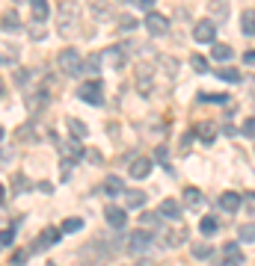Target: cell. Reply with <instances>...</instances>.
Masks as SVG:
<instances>
[{
  "label": "cell",
  "mask_w": 255,
  "mask_h": 266,
  "mask_svg": "<svg viewBox=\"0 0 255 266\" xmlns=\"http://www.w3.org/2000/svg\"><path fill=\"white\" fill-rule=\"evenodd\" d=\"M56 65H59L65 74H80V68H83L80 50H77V47H62L59 56H56Z\"/></svg>",
  "instance_id": "obj_1"
},
{
  "label": "cell",
  "mask_w": 255,
  "mask_h": 266,
  "mask_svg": "<svg viewBox=\"0 0 255 266\" xmlns=\"http://www.w3.org/2000/svg\"><path fill=\"white\" fill-rule=\"evenodd\" d=\"M104 62H107V68H125V65H128L125 44H113V47H107V53H104Z\"/></svg>",
  "instance_id": "obj_2"
},
{
  "label": "cell",
  "mask_w": 255,
  "mask_h": 266,
  "mask_svg": "<svg viewBox=\"0 0 255 266\" xmlns=\"http://www.w3.org/2000/svg\"><path fill=\"white\" fill-rule=\"evenodd\" d=\"M152 243H154V237H152L149 231H134L131 240H128V249H131L134 255H143V252H149Z\"/></svg>",
  "instance_id": "obj_3"
},
{
  "label": "cell",
  "mask_w": 255,
  "mask_h": 266,
  "mask_svg": "<svg viewBox=\"0 0 255 266\" xmlns=\"http://www.w3.org/2000/svg\"><path fill=\"white\" fill-rule=\"evenodd\" d=\"M59 18H62V24H59V30L68 36V33H74V18H77V6L74 3H59Z\"/></svg>",
  "instance_id": "obj_4"
},
{
  "label": "cell",
  "mask_w": 255,
  "mask_h": 266,
  "mask_svg": "<svg viewBox=\"0 0 255 266\" xmlns=\"http://www.w3.org/2000/svg\"><path fill=\"white\" fill-rule=\"evenodd\" d=\"M214 36H217L214 21H199V24L193 27V38H196L199 44H211V41H214Z\"/></svg>",
  "instance_id": "obj_5"
},
{
  "label": "cell",
  "mask_w": 255,
  "mask_h": 266,
  "mask_svg": "<svg viewBox=\"0 0 255 266\" xmlns=\"http://www.w3.org/2000/svg\"><path fill=\"white\" fill-rule=\"evenodd\" d=\"M77 95H80V101H86V104H95V107L104 101V98H101V83H98V80H89V83H83Z\"/></svg>",
  "instance_id": "obj_6"
},
{
  "label": "cell",
  "mask_w": 255,
  "mask_h": 266,
  "mask_svg": "<svg viewBox=\"0 0 255 266\" xmlns=\"http://www.w3.org/2000/svg\"><path fill=\"white\" fill-rule=\"evenodd\" d=\"M146 27H149L152 36H163V33L169 30V21H166L163 15H157V12H149V15H146Z\"/></svg>",
  "instance_id": "obj_7"
},
{
  "label": "cell",
  "mask_w": 255,
  "mask_h": 266,
  "mask_svg": "<svg viewBox=\"0 0 255 266\" xmlns=\"http://www.w3.org/2000/svg\"><path fill=\"white\" fill-rule=\"evenodd\" d=\"M104 219H107V225H110V228H116V231H119V228H125V222H128V216H125V210H122V207H107V210H104Z\"/></svg>",
  "instance_id": "obj_8"
},
{
  "label": "cell",
  "mask_w": 255,
  "mask_h": 266,
  "mask_svg": "<svg viewBox=\"0 0 255 266\" xmlns=\"http://www.w3.org/2000/svg\"><path fill=\"white\" fill-rule=\"evenodd\" d=\"M223 255H226V264H229V266H241V264H244V252H241L238 243H226V246H223Z\"/></svg>",
  "instance_id": "obj_9"
},
{
  "label": "cell",
  "mask_w": 255,
  "mask_h": 266,
  "mask_svg": "<svg viewBox=\"0 0 255 266\" xmlns=\"http://www.w3.org/2000/svg\"><path fill=\"white\" fill-rule=\"evenodd\" d=\"M149 172H152V160L140 157V160H134V163H131V178L143 181V178H149Z\"/></svg>",
  "instance_id": "obj_10"
},
{
  "label": "cell",
  "mask_w": 255,
  "mask_h": 266,
  "mask_svg": "<svg viewBox=\"0 0 255 266\" xmlns=\"http://www.w3.org/2000/svg\"><path fill=\"white\" fill-rule=\"evenodd\" d=\"M184 204H187V207H196V210H202L205 198H202V192H199L196 187H187V190H184Z\"/></svg>",
  "instance_id": "obj_11"
},
{
  "label": "cell",
  "mask_w": 255,
  "mask_h": 266,
  "mask_svg": "<svg viewBox=\"0 0 255 266\" xmlns=\"http://www.w3.org/2000/svg\"><path fill=\"white\" fill-rule=\"evenodd\" d=\"M220 207H223L226 213H235V210L241 207V195H238V192H223V195H220Z\"/></svg>",
  "instance_id": "obj_12"
},
{
  "label": "cell",
  "mask_w": 255,
  "mask_h": 266,
  "mask_svg": "<svg viewBox=\"0 0 255 266\" xmlns=\"http://www.w3.org/2000/svg\"><path fill=\"white\" fill-rule=\"evenodd\" d=\"M56 240H59V231H56V228H45L42 237H39V243H36V249H48V246L56 243Z\"/></svg>",
  "instance_id": "obj_13"
},
{
  "label": "cell",
  "mask_w": 255,
  "mask_h": 266,
  "mask_svg": "<svg viewBox=\"0 0 255 266\" xmlns=\"http://www.w3.org/2000/svg\"><path fill=\"white\" fill-rule=\"evenodd\" d=\"M181 243H184V228L166 231V237H163V246H166V249H175V246H181Z\"/></svg>",
  "instance_id": "obj_14"
},
{
  "label": "cell",
  "mask_w": 255,
  "mask_h": 266,
  "mask_svg": "<svg viewBox=\"0 0 255 266\" xmlns=\"http://www.w3.org/2000/svg\"><path fill=\"white\" fill-rule=\"evenodd\" d=\"M208 9H211L214 18H223V21H226V15H229V0H211Z\"/></svg>",
  "instance_id": "obj_15"
},
{
  "label": "cell",
  "mask_w": 255,
  "mask_h": 266,
  "mask_svg": "<svg viewBox=\"0 0 255 266\" xmlns=\"http://www.w3.org/2000/svg\"><path fill=\"white\" fill-rule=\"evenodd\" d=\"M125 201H128V207H143L146 204V192H140V190H131V192H125Z\"/></svg>",
  "instance_id": "obj_16"
},
{
  "label": "cell",
  "mask_w": 255,
  "mask_h": 266,
  "mask_svg": "<svg viewBox=\"0 0 255 266\" xmlns=\"http://www.w3.org/2000/svg\"><path fill=\"white\" fill-rule=\"evenodd\" d=\"M160 213H163V216H169V219H178L181 207H178V201H175V198H166V201L160 204Z\"/></svg>",
  "instance_id": "obj_17"
},
{
  "label": "cell",
  "mask_w": 255,
  "mask_h": 266,
  "mask_svg": "<svg viewBox=\"0 0 255 266\" xmlns=\"http://www.w3.org/2000/svg\"><path fill=\"white\" fill-rule=\"evenodd\" d=\"M68 127H71L74 139H86V136H89V127H86L83 121H77V118H68Z\"/></svg>",
  "instance_id": "obj_18"
},
{
  "label": "cell",
  "mask_w": 255,
  "mask_h": 266,
  "mask_svg": "<svg viewBox=\"0 0 255 266\" xmlns=\"http://www.w3.org/2000/svg\"><path fill=\"white\" fill-rule=\"evenodd\" d=\"M30 9H33V18L36 21H45L48 18V3L45 0H30Z\"/></svg>",
  "instance_id": "obj_19"
},
{
  "label": "cell",
  "mask_w": 255,
  "mask_h": 266,
  "mask_svg": "<svg viewBox=\"0 0 255 266\" xmlns=\"http://www.w3.org/2000/svg\"><path fill=\"white\" fill-rule=\"evenodd\" d=\"M241 30L247 33V36H255V12H244V18H241Z\"/></svg>",
  "instance_id": "obj_20"
},
{
  "label": "cell",
  "mask_w": 255,
  "mask_h": 266,
  "mask_svg": "<svg viewBox=\"0 0 255 266\" xmlns=\"http://www.w3.org/2000/svg\"><path fill=\"white\" fill-rule=\"evenodd\" d=\"M199 136H202V142H214V139H217V124L205 121V124L199 127Z\"/></svg>",
  "instance_id": "obj_21"
},
{
  "label": "cell",
  "mask_w": 255,
  "mask_h": 266,
  "mask_svg": "<svg viewBox=\"0 0 255 266\" xmlns=\"http://www.w3.org/2000/svg\"><path fill=\"white\" fill-rule=\"evenodd\" d=\"M21 30V24H18V15H3V33H18Z\"/></svg>",
  "instance_id": "obj_22"
},
{
  "label": "cell",
  "mask_w": 255,
  "mask_h": 266,
  "mask_svg": "<svg viewBox=\"0 0 255 266\" xmlns=\"http://www.w3.org/2000/svg\"><path fill=\"white\" fill-rule=\"evenodd\" d=\"M232 56H235V50H232L229 44H214V59L226 62V59H232Z\"/></svg>",
  "instance_id": "obj_23"
},
{
  "label": "cell",
  "mask_w": 255,
  "mask_h": 266,
  "mask_svg": "<svg viewBox=\"0 0 255 266\" xmlns=\"http://www.w3.org/2000/svg\"><path fill=\"white\" fill-rule=\"evenodd\" d=\"M217 77L226 80V83H241V71H235V68H220Z\"/></svg>",
  "instance_id": "obj_24"
},
{
  "label": "cell",
  "mask_w": 255,
  "mask_h": 266,
  "mask_svg": "<svg viewBox=\"0 0 255 266\" xmlns=\"http://www.w3.org/2000/svg\"><path fill=\"white\" fill-rule=\"evenodd\" d=\"M104 190H107L110 195H119V192H122V181H119L116 175H110V178L104 181Z\"/></svg>",
  "instance_id": "obj_25"
},
{
  "label": "cell",
  "mask_w": 255,
  "mask_h": 266,
  "mask_svg": "<svg viewBox=\"0 0 255 266\" xmlns=\"http://www.w3.org/2000/svg\"><path fill=\"white\" fill-rule=\"evenodd\" d=\"M199 231H202V234H214V231H217V219H214V216H202Z\"/></svg>",
  "instance_id": "obj_26"
},
{
  "label": "cell",
  "mask_w": 255,
  "mask_h": 266,
  "mask_svg": "<svg viewBox=\"0 0 255 266\" xmlns=\"http://www.w3.org/2000/svg\"><path fill=\"white\" fill-rule=\"evenodd\" d=\"M92 12H95L101 21H107V18H110V6H104L101 0H92Z\"/></svg>",
  "instance_id": "obj_27"
},
{
  "label": "cell",
  "mask_w": 255,
  "mask_h": 266,
  "mask_svg": "<svg viewBox=\"0 0 255 266\" xmlns=\"http://www.w3.org/2000/svg\"><path fill=\"white\" fill-rule=\"evenodd\" d=\"M241 243H255V225H241Z\"/></svg>",
  "instance_id": "obj_28"
},
{
  "label": "cell",
  "mask_w": 255,
  "mask_h": 266,
  "mask_svg": "<svg viewBox=\"0 0 255 266\" xmlns=\"http://www.w3.org/2000/svg\"><path fill=\"white\" fill-rule=\"evenodd\" d=\"M193 258H199V261L211 258V246H205V243H196V246H193Z\"/></svg>",
  "instance_id": "obj_29"
},
{
  "label": "cell",
  "mask_w": 255,
  "mask_h": 266,
  "mask_svg": "<svg viewBox=\"0 0 255 266\" xmlns=\"http://www.w3.org/2000/svg\"><path fill=\"white\" fill-rule=\"evenodd\" d=\"M190 65H193L196 71H202V74L208 71V59H205V56H199V53H196V56H190Z\"/></svg>",
  "instance_id": "obj_30"
},
{
  "label": "cell",
  "mask_w": 255,
  "mask_h": 266,
  "mask_svg": "<svg viewBox=\"0 0 255 266\" xmlns=\"http://www.w3.org/2000/svg\"><path fill=\"white\" fill-rule=\"evenodd\" d=\"M62 154H68V157H80L83 151H80L77 142H62Z\"/></svg>",
  "instance_id": "obj_31"
},
{
  "label": "cell",
  "mask_w": 255,
  "mask_h": 266,
  "mask_svg": "<svg viewBox=\"0 0 255 266\" xmlns=\"http://www.w3.org/2000/svg\"><path fill=\"white\" fill-rule=\"evenodd\" d=\"M80 228H83V222H80V219H65V222H62V231H65V234L80 231Z\"/></svg>",
  "instance_id": "obj_32"
},
{
  "label": "cell",
  "mask_w": 255,
  "mask_h": 266,
  "mask_svg": "<svg viewBox=\"0 0 255 266\" xmlns=\"http://www.w3.org/2000/svg\"><path fill=\"white\" fill-rule=\"evenodd\" d=\"M45 98H48V95H30V98H27V107H30V110H39V107L45 104Z\"/></svg>",
  "instance_id": "obj_33"
},
{
  "label": "cell",
  "mask_w": 255,
  "mask_h": 266,
  "mask_svg": "<svg viewBox=\"0 0 255 266\" xmlns=\"http://www.w3.org/2000/svg\"><path fill=\"white\" fill-rule=\"evenodd\" d=\"M134 27H137V18H131V15L119 18V30H134Z\"/></svg>",
  "instance_id": "obj_34"
},
{
  "label": "cell",
  "mask_w": 255,
  "mask_h": 266,
  "mask_svg": "<svg viewBox=\"0 0 255 266\" xmlns=\"http://www.w3.org/2000/svg\"><path fill=\"white\" fill-rule=\"evenodd\" d=\"M15 56H18V50H15V47H6V53H3V65L9 68V65L15 62Z\"/></svg>",
  "instance_id": "obj_35"
},
{
  "label": "cell",
  "mask_w": 255,
  "mask_h": 266,
  "mask_svg": "<svg viewBox=\"0 0 255 266\" xmlns=\"http://www.w3.org/2000/svg\"><path fill=\"white\" fill-rule=\"evenodd\" d=\"M143 225H154V228H157V225H160V216H157V213H143Z\"/></svg>",
  "instance_id": "obj_36"
},
{
  "label": "cell",
  "mask_w": 255,
  "mask_h": 266,
  "mask_svg": "<svg viewBox=\"0 0 255 266\" xmlns=\"http://www.w3.org/2000/svg\"><path fill=\"white\" fill-rule=\"evenodd\" d=\"M101 59H104V56H89V59H86V71H92V74H95V71H98V62H101Z\"/></svg>",
  "instance_id": "obj_37"
},
{
  "label": "cell",
  "mask_w": 255,
  "mask_h": 266,
  "mask_svg": "<svg viewBox=\"0 0 255 266\" xmlns=\"http://www.w3.org/2000/svg\"><path fill=\"white\" fill-rule=\"evenodd\" d=\"M12 240H15V231H12V228H6V231H3V237H0V243L9 249V246H12Z\"/></svg>",
  "instance_id": "obj_38"
},
{
  "label": "cell",
  "mask_w": 255,
  "mask_h": 266,
  "mask_svg": "<svg viewBox=\"0 0 255 266\" xmlns=\"http://www.w3.org/2000/svg\"><path fill=\"white\" fill-rule=\"evenodd\" d=\"M12 264L24 266V264H27V252H15V255H12Z\"/></svg>",
  "instance_id": "obj_39"
},
{
  "label": "cell",
  "mask_w": 255,
  "mask_h": 266,
  "mask_svg": "<svg viewBox=\"0 0 255 266\" xmlns=\"http://www.w3.org/2000/svg\"><path fill=\"white\" fill-rule=\"evenodd\" d=\"M166 154H169V151H166V145H157V151H154L157 163H163V160H166Z\"/></svg>",
  "instance_id": "obj_40"
},
{
  "label": "cell",
  "mask_w": 255,
  "mask_h": 266,
  "mask_svg": "<svg viewBox=\"0 0 255 266\" xmlns=\"http://www.w3.org/2000/svg\"><path fill=\"white\" fill-rule=\"evenodd\" d=\"M244 133H247V136H253V133H255V118H247V124H244Z\"/></svg>",
  "instance_id": "obj_41"
},
{
  "label": "cell",
  "mask_w": 255,
  "mask_h": 266,
  "mask_svg": "<svg viewBox=\"0 0 255 266\" xmlns=\"http://www.w3.org/2000/svg\"><path fill=\"white\" fill-rule=\"evenodd\" d=\"M244 62H247V65H255V50H247V53H244Z\"/></svg>",
  "instance_id": "obj_42"
},
{
  "label": "cell",
  "mask_w": 255,
  "mask_h": 266,
  "mask_svg": "<svg viewBox=\"0 0 255 266\" xmlns=\"http://www.w3.org/2000/svg\"><path fill=\"white\" fill-rule=\"evenodd\" d=\"M134 3H137L140 9H152V6H154V0H134Z\"/></svg>",
  "instance_id": "obj_43"
},
{
  "label": "cell",
  "mask_w": 255,
  "mask_h": 266,
  "mask_svg": "<svg viewBox=\"0 0 255 266\" xmlns=\"http://www.w3.org/2000/svg\"><path fill=\"white\" fill-rule=\"evenodd\" d=\"M30 33H33V38H42V36H45V30H42V27H33Z\"/></svg>",
  "instance_id": "obj_44"
},
{
  "label": "cell",
  "mask_w": 255,
  "mask_h": 266,
  "mask_svg": "<svg viewBox=\"0 0 255 266\" xmlns=\"http://www.w3.org/2000/svg\"><path fill=\"white\" fill-rule=\"evenodd\" d=\"M86 157H89V160H95V163H101V154H98V151H86Z\"/></svg>",
  "instance_id": "obj_45"
},
{
  "label": "cell",
  "mask_w": 255,
  "mask_h": 266,
  "mask_svg": "<svg viewBox=\"0 0 255 266\" xmlns=\"http://www.w3.org/2000/svg\"><path fill=\"white\" fill-rule=\"evenodd\" d=\"M15 3H24V0H15Z\"/></svg>",
  "instance_id": "obj_46"
},
{
  "label": "cell",
  "mask_w": 255,
  "mask_h": 266,
  "mask_svg": "<svg viewBox=\"0 0 255 266\" xmlns=\"http://www.w3.org/2000/svg\"><path fill=\"white\" fill-rule=\"evenodd\" d=\"M48 266H53V264H48Z\"/></svg>",
  "instance_id": "obj_47"
}]
</instances>
